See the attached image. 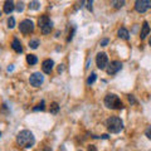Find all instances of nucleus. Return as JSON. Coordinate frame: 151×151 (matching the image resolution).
I'll use <instances>...</instances> for the list:
<instances>
[{
  "mask_svg": "<svg viewBox=\"0 0 151 151\" xmlns=\"http://www.w3.org/2000/svg\"><path fill=\"white\" fill-rule=\"evenodd\" d=\"M0 17H1V12H0Z\"/></svg>",
  "mask_w": 151,
  "mask_h": 151,
  "instance_id": "nucleus-36",
  "label": "nucleus"
},
{
  "mask_svg": "<svg viewBox=\"0 0 151 151\" xmlns=\"http://www.w3.org/2000/svg\"><path fill=\"white\" fill-rule=\"evenodd\" d=\"M86 4H87V9H88V10H91L92 12V1H86Z\"/></svg>",
  "mask_w": 151,
  "mask_h": 151,
  "instance_id": "nucleus-27",
  "label": "nucleus"
},
{
  "mask_svg": "<svg viewBox=\"0 0 151 151\" xmlns=\"http://www.w3.org/2000/svg\"><path fill=\"white\" fill-rule=\"evenodd\" d=\"M13 69H14V67H13V65H10V67H8V72H12Z\"/></svg>",
  "mask_w": 151,
  "mask_h": 151,
  "instance_id": "nucleus-32",
  "label": "nucleus"
},
{
  "mask_svg": "<svg viewBox=\"0 0 151 151\" xmlns=\"http://www.w3.org/2000/svg\"><path fill=\"white\" fill-rule=\"evenodd\" d=\"M63 70H64V67H63V64H60L59 67H58V72L60 73V72H63Z\"/></svg>",
  "mask_w": 151,
  "mask_h": 151,
  "instance_id": "nucleus-29",
  "label": "nucleus"
},
{
  "mask_svg": "<svg viewBox=\"0 0 151 151\" xmlns=\"http://www.w3.org/2000/svg\"><path fill=\"white\" fill-rule=\"evenodd\" d=\"M14 9H15V4H14L13 1H5L4 3V13L10 14Z\"/></svg>",
  "mask_w": 151,
  "mask_h": 151,
  "instance_id": "nucleus-13",
  "label": "nucleus"
},
{
  "mask_svg": "<svg viewBox=\"0 0 151 151\" xmlns=\"http://www.w3.org/2000/svg\"><path fill=\"white\" fill-rule=\"evenodd\" d=\"M108 137H110L108 135H102V136H101V139H105V140H106V139H108Z\"/></svg>",
  "mask_w": 151,
  "mask_h": 151,
  "instance_id": "nucleus-31",
  "label": "nucleus"
},
{
  "mask_svg": "<svg viewBox=\"0 0 151 151\" xmlns=\"http://www.w3.org/2000/svg\"><path fill=\"white\" fill-rule=\"evenodd\" d=\"M149 8H151V1H147V0H137L135 3V9L139 13H145Z\"/></svg>",
  "mask_w": 151,
  "mask_h": 151,
  "instance_id": "nucleus-8",
  "label": "nucleus"
},
{
  "mask_svg": "<svg viewBox=\"0 0 151 151\" xmlns=\"http://www.w3.org/2000/svg\"><path fill=\"white\" fill-rule=\"evenodd\" d=\"M40 8V3L39 1H30L29 3V9L30 10H38Z\"/></svg>",
  "mask_w": 151,
  "mask_h": 151,
  "instance_id": "nucleus-18",
  "label": "nucleus"
},
{
  "mask_svg": "<svg viewBox=\"0 0 151 151\" xmlns=\"http://www.w3.org/2000/svg\"><path fill=\"white\" fill-rule=\"evenodd\" d=\"M42 151H53V150H52L50 147H48V146H47V147H44V149L42 150Z\"/></svg>",
  "mask_w": 151,
  "mask_h": 151,
  "instance_id": "nucleus-30",
  "label": "nucleus"
},
{
  "mask_svg": "<svg viewBox=\"0 0 151 151\" xmlns=\"http://www.w3.org/2000/svg\"><path fill=\"white\" fill-rule=\"evenodd\" d=\"M96 64H97V67L100 68V69H105L107 68V65H108V57L106 53H98L97 57H96Z\"/></svg>",
  "mask_w": 151,
  "mask_h": 151,
  "instance_id": "nucleus-7",
  "label": "nucleus"
},
{
  "mask_svg": "<svg viewBox=\"0 0 151 151\" xmlns=\"http://www.w3.org/2000/svg\"><path fill=\"white\" fill-rule=\"evenodd\" d=\"M105 106L107 108H111V110H121V108H124V103L117 94L108 93L105 97Z\"/></svg>",
  "mask_w": 151,
  "mask_h": 151,
  "instance_id": "nucleus-3",
  "label": "nucleus"
},
{
  "mask_svg": "<svg viewBox=\"0 0 151 151\" xmlns=\"http://www.w3.org/2000/svg\"><path fill=\"white\" fill-rule=\"evenodd\" d=\"M62 151H65V150H64V147H62Z\"/></svg>",
  "mask_w": 151,
  "mask_h": 151,
  "instance_id": "nucleus-34",
  "label": "nucleus"
},
{
  "mask_svg": "<svg viewBox=\"0 0 151 151\" xmlns=\"http://www.w3.org/2000/svg\"><path fill=\"white\" fill-rule=\"evenodd\" d=\"M145 136L147 137L149 140H151V126H149L147 129L145 130Z\"/></svg>",
  "mask_w": 151,
  "mask_h": 151,
  "instance_id": "nucleus-24",
  "label": "nucleus"
},
{
  "mask_svg": "<svg viewBox=\"0 0 151 151\" xmlns=\"http://www.w3.org/2000/svg\"><path fill=\"white\" fill-rule=\"evenodd\" d=\"M49 112L52 115H57L59 112V105L57 102H52L50 103V108H49Z\"/></svg>",
  "mask_w": 151,
  "mask_h": 151,
  "instance_id": "nucleus-16",
  "label": "nucleus"
},
{
  "mask_svg": "<svg viewBox=\"0 0 151 151\" xmlns=\"http://www.w3.org/2000/svg\"><path fill=\"white\" fill-rule=\"evenodd\" d=\"M106 126H107V130L111 134H119V132L124 130V122L117 116H111L110 119H107Z\"/></svg>",
  "mask_w": 151,
  "mask_h": 151,
  "instance_id": "nucleus-2",
  "label": "nucleus"
},
{
  "mask_svg": "<svg viewBox=\"0 0 151 151\" xmlns=\"http://www.w3.org/2000/svg\"><path fill=\"white\" fill-rule=\"evenodd\" d=\"M18 144L24 149H30L33 145L35 144V137L33 135V132L29 130H22L17 136Z\"/></svg>",
  "mask_w": 151,
  "mask_h": 151,
  "instance_id": "nucleus-1",
  "label": "nucleus"
},
{
  "mask_svg": "<svg viewBox=\"0 0 151 151\" xmlns=\"http://www.w3.org/2000/svg\"><path fill=\"white\" fill-rule=\"evenodd\" d=\"M88 151H97L96 146H93V145H89V146H88Z\"/></svg>",
  "mask_w": 151,
  "mask_h": 151,
  "instance_id": "nucleus-28",
  "label": "nucleus"
},
{
  "mask_svg": "<svg viewBox=\"0 0 151 151\" xmlns=\"http://www.w3.org/2000/svg\"><path fill=\"white\" fill-rule=\"evenodd\" d=\"M78 151H79V150H78Z\"/></svg>",
  "mask_w": 151,
  "mask_h": 151,
  "instance_id": "nucleus-37",
  "label": "nucleus"
},
{
  "mask_svg": "<svg viewBox=\"0 0 151 151\" xmlns=\"http://www.w3.org/2000/svg\"><path fill=\"white\" fill-rule=\"evenodd\" d=\"M53 65H54V62L52 59H45L43 63H42V69H43V72L49 74L52 72V69H53Z\"/></svg>",
  "mask_w": 151,
  "mask_h": 151,
  "instance_id": "nucleus-9",
  "label": "nucleus"
},
{
  "mask_svg": "<svg viewBox=\"0 0 151 151\" xmlns=\"http://www.w3.org/2000/svg\"><path fill=\"white\" fill-rule=\"evenodd\" d=\"M149 33H150V27H149V23H147V22H144V23H142V25H141L140 38H141V39H145V38L149 35Z\"/></svg>",
  "mask_w": 151,
  "mask_h": 151,
  "instance_id": "nucleus-10",
  "label": "nucleus"
},
{
  "mask_svg": "<svg viewBox=\"0 0 151 151\" xmlns=\"http://www.w3.org/2000/svg\"><path fill=\"white\" fill-rule=\"evenodd\" d=\"M29 82H30V84L33 87H39L40 84L44 82V76L40 72H34L30 76Z\"/></svg>",
  "mask_w": 151,
  "mask_h": 151,
  "instance_id": "nucleus-5",
  "label": "nucleus"
},
{
  "mask_svg": "<svg viewBox=\"0 0 151 151\" xmlns=\"http://www.w3.org/2000/svg\"><path fill=\"white\" fill-rule=\"evenodd\" d=\"M96 79H97V74H96V73H92V74L88 77V79H87V84H89V86H91V84L94 83V81H96Z\"/></svg>",
  "mask_w": 151,
  "mask_h": 151,
  "instance_id": "nucleus-20",
  "label": "nucleus"
},
{
  "mask_svg": "<svg viewBox=\"0 0 151 151\" xmlns=\"http://www.w3.org/2000/svg\"><path fill=\"white\" fill-rule=\"evenodd\" d=\"M44 108H45V102L44 101H42L40 103H38V105L33 108V111L34 112H38V111H44Z\"/></svg>",
  "mask_w": 151,
  "mask_h": 151,
  "instance_id": "nucleus-17",
  "label": "nucleus"
},
{
  "mask_svg": "<svg viewBox=\"0 0 151 151\" xmlns=\"http://www.w3.org/2000/svg\"><path fill=\"white\" fill-rule=\"evenodd\" d=\"M121 69H122V63L120 62V60H113V62H111L110 64L107 65V68H106L107 73L110 76H113V74L119 73Z\"/></svg>",
  "mask_w": 151,
  "mask_h": 151,
  "instance_id": "nucleus-6",
  "label": "nucleus"
},
{
  "mask_svg": "<svg viewBox=\"0 0 151 151\" xmlns=\"http://www.w3.org/2000/svg\"><path fill=\"white\" fill-rule=\"evenodd\" d=\"M19 30H20L23 34H30L34 30V23H33L30 19H24L20 25H19Z\"/></svg>",
  "mask_w": 151,
  "mask_h": 151,
  "instance_id": "nucleus-4",
  "label": "nucleus"
},
{
  "mask_svg": "<svg viewBox=\"0 0 151 151\" xmlns=\"http://www.w3.org/2000/svg\"><path fill=\"white\" fill-rule=\"evenodd\" d=\"M129 101H130V103H132V105H136V103H137V101L135 100V97L132 96V94H130V96H129Z\"/></svg>",
  "mask_w": 151,
  "mask_h": 151,
  "instance_id": "nucleus-25",
  "label": "nucleus"
},
{
  "mask_svg": "<svg viewBox=\"0 0 151 151\" xmlns=\"http://www.w3.org/2000/svg\"><path fill=\"white\" fill-rule=\"evenodd\" d=\"M8 27L10 28V29H13V28L15 27V19H14L13 17H10L8 19Z\"/></svg>",
  "mask_w": 151,
  "mask_h": 151,
  "instance_id": "nucleus-22",
  "label": "nucleus"
},
{
  "mask_svg": "<svg viewBox=\"0 0 151 151\" xmlns=\"http://www.w3.org/2000/svg\"><path fill=\"white\" fill-rule=\"evenodd\" d=\"M38 45H39V40H38V39H32L29 42V47H30L32 49H37Z\"/></svg>",
  "mask_w": 151,
  "mask_h": 151,
  "instance_id": "nucleus-21",
  "label": "nucleus"
},
{
  "mask_svg": "<svg viewBox=\"0 0 151 151\" xmlns=\"http://www.w3.org/2000/svg\"><path fill=\"white\" fill-rule=\"evenodd\" d=\"M0 137H1V132H0Z\"/></svg>",
  "mask_w": 151,
  "mask_h": 151,
  "instance_id": "nucleus-35",
  "label": "nucleus"
},
{
  "mask_svg": "<svg viewBox=\"0 0 151 151\" xmlns=\"http://www.w3.org/2000/svg\"><path fill=\"white\" fill-rule=\"evenodd\" d=\"M119 37L124 40H129L130 39V33L126 28H120L119 29Z\"/></svg>",
  "mask_w": 151,
  "mask_h": 151,
  "instance_id": "nucleus-14",
  "label": "nucleus"
},
{
  "mask_svg": "<svg viewBox=\"0 0 151 151\" xmlns=\"http://www.w3.org/2000/svg\"><path fill=\"white\" fill-rule=\"evenodd\" d=\"M12 48L17 52V53H22L23 52V47H22V43L19 39H13V43H12Z\"/></svg>",
  "mask_w": 151,
  "mask_h": 151,
  "instance_id": "nucleus-12",
  "label": "nucleus"
},
{
  "mask_svg": "<svg viewBox=\"0 0 151 151\" xmlns=\"http://www.w3.org/2000/svg\"><path fill=\"white\" fill-rule=\"evenodd\" d=\"M27 62H28V64H30V65L37 64V63H38L37 55H34V54H28V55H27Z\"/></svg>",
  "mask_w": 151,
  "mask_h": 151,
  "instance_id": "nucleus-15",
  "label": "nucleus"
},
{
  "mask_svg": "<svg viewBox=\"0 0 151 151\" xmlns=\"http://www.w3.org/2000/svg\"><path fill=\"white\" fill-rule=\"evenodd\" d=\"M50 23H52L50 19L47 15H42L39 19H38V25H39L40 29H42V28H44V27H47V25H49Z\"/></svg>",
  "mask_w": 151,
  "mask_h": 151,
  "instance_id": "nucleus-11",
  "label": "nucleus"
},
{
  "mask_svg": "<svg viewBox=\"0 0 151 151\" xmlns=\"http://www.w3.org/2000/svg\"><path fill=\"white\" fill-rule=\"evenodd\" d=\"M15 9H17V12H19V13L23 12V10H24V3H23V1H19L17 5H15Z\"/></svg>",
  "mask_w": 151,
  "mask_h": 151,
  "instance_id": "nucleus-23",
  "label": "nucleus"
},
{
  "mask_svg": "<svg viewBox=\"0 0 151 151\" xmlns=\"http://www.w3.org/2000/svg\"><path fill=\"white\" fill-rule=\"evenodd\" d=\"M111 4H112V5L115 6L116 9H120V8H122V6L125 5V1H124V0H121V1H117V0H112Z\"/></svg>",
  "mask_w": 151,
  "mask_h": 151,
  "instance_id": "nucleus-19",
  "label": "nucleus"
},
{
  "mask_svg": "<svg viewBox=\"0 0 151 151\" xmlns=\"http://www.w3.org/2000/svg\"><path fill=\"white\" fill-rule=\"evenodd\" d=\"M107 44H108V39H107V38H105V39L101 40V45H102V47H106Z\"/></svg>",
  "mask_w": 151,
  "mask_h": 151,
  "instance_id": "nucleus-26",
  "label": "nucleus"
},
{
  "mask_svg": "<svg viewBox=\"0 0 151 151\" xmlns=\"http://www.w3.org/2000/svg\"><path fill=\"white\" fill-rule=\"evenodd\" d=\"M149 44H150V47H151V37H150V39H149Z\"/></svg>",
  "mask_w": 151,
  "mask_h": 151,
  "instance_id": "nucleus-33",
  "label": "nucleus"
}]
</instances>
